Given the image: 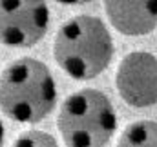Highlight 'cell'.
I'll return each mask as SVG.
<instances>
[{
    "instance_id": "6da1fadb",
    "label": "cell",
    "mask_w": 157,
    "mask_h": 147,
    "mask_svg": "<svg viewBox=\"0 0 157 147\" xmlns=\"http://www.w3.org/2000/svg\"><path fill=\"white\" fill-rule=\"evenodd\" d=\"M113 38L99 16L78 15L66 20L55 37L53 55L60 69L75 80H91L113 58Z\"/></svg>"
},
{
    "instance_id": "7a4b0ae2",
    "label": "cell",
    "mask_w": 157,
    "mask_h": 147,
    "mask_svg": "<svg viewBox=\"0 0 157 147\" xmlns=\"http://www.w3.org/2000/svg\"><path fill=\"white\" fill-rule=\"evenodd\" d=\"M57 104V85L44 62L31 56L11 62L0 74V109L20 124L44 120Z\"/></svg>"
},
{
    "instance_id": "3957f363",
    "label": "cell",
    "mask_w": 157,
    "mask_h": 147,
    "mask_svg": "<svg viewBox=\"0 0 157 147\" xmlns=\"http://www.w3.org/2000/svg\"><path fill=\"white\" fill-rule=\"evenodd\" d=\"M57 127L68 147H104L117 129V114L102 91L88 87L64 100Z\"/></svg>"
},
{
    "instance_id": "277c9868",
    "label": "cell",
    "mask_w": 157,
    "mask_h": 147,
    "mask_svg": "<svg viewBox=\"0 0 157 147\" xmlns=\"http://www.w3.org/2000/svg\"><path fill=\"white\" fill-rule=\"evenodd\" d=\"M49 7L40 0H0V44L31 47L49 27Z\"/></svg>"
},
{
    "instance_id": "5b68a950",
    "label": "cell",
    "mask_w": 157,
    "mask_h": 147,
    "mask_svg": "<svg viewBox=\"0 0 157 147\" xmlns=\"http://www.w3.org/2000/svg\"><path fill=\"white\" fill-rule=\"evenodd\" d=\"M115 85L121 98L137 109L157 104V56L146 51L128 53L117 67Z\"/></svg>"
},
{
    "instance_id": "8992f818",
    "label": "cell",
    "mask_w": 157,
    "mask_h": 147,
    "mask_svg": "<svg viewBox=\"0 0 157 147\" xmlns=\"http://www.w3.org/2000/svg\"><path fill=\"white\" fill-rule=\"evenodd\" d=\"M104 9L112 26L126 37H143L157 27V0H110Z\"/></svg>"
},
{
    "instance_id": "52a82bcc",
    "label": "cell",
    "mask_w": 157,
    "mask_h": 147,
    "mask_svg": "<svg viewBox=\"0 0 157 147\" xmlns=\"http://www.w3.org/2000/svg\"><path fill=\"white\" fill-rule=\"evenodd\" d=\"M117 147H157V122L139 120L130 124L119 136Z\"/></svg>"
},
{
    "instance_id": "ba28073f",
    "label": "cell",
    "mask_w": 157,
    "mask_h": 147,
    "mask_svg": "<svg viewBox=\"0 0 157 147\" xmlns=\"http://www.w3.org/2000/svg\"><path fill=\"white\" fill-rule=\"evenodd\" d=\"M11 147H59V144L44 131H26L13 142Z\"/></svg>"
},
{
    "instance_id": "9c48e42d",
    "label": "cell",
    "mask_w": 157,
    "mask_h": 147,
    "mask_svg": "<svg viewBox=\"0 0 157 147\" xmlns=\"http://www.w3.org/2000/svg\"><path fill=\"white\" fill-rule=\"evenodd\" d=\"M4 134H6V131H4V124L0 120V147L4 145Z\"/></svg>"
}]
</instances>
